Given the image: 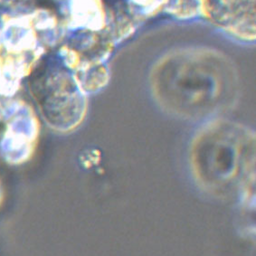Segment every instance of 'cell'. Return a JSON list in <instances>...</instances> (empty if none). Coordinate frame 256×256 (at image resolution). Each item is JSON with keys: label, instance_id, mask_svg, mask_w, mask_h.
<instances>
[{"label": "cell", "instance_id": "1", "mask_svg": "<svg viewBox=\"0 0 256 256\" xmlns=\"http://www.w3.org/2000/svg\"><path fill=\"white\" fill-rule=\"evenodd\" d=\"M200 8L206 18L232 36L256 38V0H200Z\"/></svg>", "mask_w": 256, "mask_h": 256}, {"label": "cell", "instance_id": "2", "mask_svg": "<svg viewBox=\"0 0 256 256\" xmlns=\"http://www.w3.org/2000/svg\"><path fill=\"white\" fill-rule=\"evenodd\" d=\"M132 1L138 5L143 6H150L156 2V0H132Z\"/></svg>", "mask_w": 256, "mask_h": 256}]
</instances>
